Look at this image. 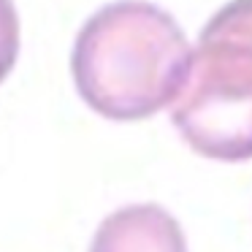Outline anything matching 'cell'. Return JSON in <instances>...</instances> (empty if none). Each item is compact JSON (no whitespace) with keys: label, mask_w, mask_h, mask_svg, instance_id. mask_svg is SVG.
<instances>
[{"label":"cell","mask_w":252,"mask_h":252,"mask_svg":"<svg viewBox=\"0 0 252 252\" xmlns=\"http://www.w3.org/2000/svg\"><path fill=\"white\" fill-rule=\"evenodd\" d=\"M192 65V46L165 8L114 0L82 25L71 52L76 93L95 114L136 122L174 106Z\"/></svg>","instance_id":"1"},{"label":"cell","mask_w":252,"mask_h":252,"mask_svg":"<svg viewBox=\"0 0 252 252\" xmlns=\"http://www.w3.org/2000/svg\"><path fill=\"white\" fill-rule=\"evenodd\" d=\"M171 122L201 158L252 160V0H230L201 28Z\"/></svg>","instance_id":"2"},{"label":"cell","mask_w":252,"mask_h":252,"mask_svg":"<svg viewBox=\"0 0 252 252\" xmlns=\"http://www.w3.org/2000/svg\"><path fill=\"white\" fill-rule=\"evenodd\" d=\"M87 252H187V239L160 203H130L98 225Z\"/></svg>","instance_id":"3"},{"label":"cell","mask_w":252,"mask_h":252,"mask_svg":"<svg viewBox=\"0 0 252 252\" xmlns=\"http://www.w3.org/2000/svg\"><path fill=\"white\" fill-rule=\"evenodd\" d=\"M19 57V14L14 0H0V84L8 79Z\"/></svg>","instance_id":"4"}]
</instances>
